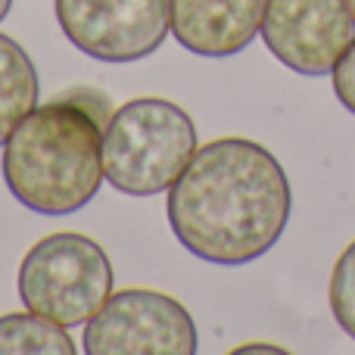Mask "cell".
I'll use <instances>...</instances> for the list:
<instances>
[{"label": "cell", "mask_w": 355, "mask_h": 355, "mask_svg": "<svg viewBox=\"0 0 355 355\" xmlns=\"http://www.w3.org/2000/svg\"><path fill=\"white\" fill-rule=\"evenodd\" d=\"M10 6H12V0H0V22L6 19V12H10Z\"/></svg>", "instance_id": "14"}, {"label": "cell", "mask_w": 355, "mask_h": 355, "mask_svg": "<svg viewBox=\"0 0 355 355\" xmlns=\"http://www.w3.org/2000/svg\"><path fill=\"white\" fill-rule=\"evenodd\" d=\"M346 6H349V10H352V16H355V0H346Z\"/></svg>", "instance_id": "15"}, {"label": "cell", "mask_w": 355, "mask_h": 355, "mask_svg": "<svg viewBox=\"0 0 355 355\" xmlns=\"http://www.w3.org/2000/svg\"><path fill=\"white\" fill-rule=\"evenodd\" d=\"M100 106V103H97ZM91 97L35 106L3 144L6 190L35 215H72L97 196L103 178V116Z\"/></svg>", "instance_id": "2"}, {"label": "cell", "mask_w": 355, "mask_h": 355, "mask_svg": "<svg viewBox=\"0 0 355 355\" xmlns=\"http://www.w3.org/2000/svg\"><path fill=\"white\" fill-rule=\"evenodd\" d=\"M331 312L337 324L355 340V240L340 252L331 275Z\"/></svg>", "instance_id": "11"}, {"label": "cell", "mask_w": 355, "mask_h": 355, "mask_svg": "<svg viewBox=\"0 0 355 355\" xmlns=\"http://www.w3.org/2000/svg\"><path fill=\"white\" fill-rule=\"evenodd\" d=\"M331 78H334V94H337V100L355 116V41L343 50L337 66L331 69Z\"/></svg>", "instance_id": "12"}, {"label": "cell", "mask_w": 355, "mask_h": 355, "mask_svg": "<svg viewBox=\"0 0 355 355\" xmlns=\"http://www.w3.org/2000/svg\"><path fill=\"white\" fill-rule=\"evenodd\" d=\"M16 284L25 309L62 327H78L110 300L112 265L97 240L72 231L50 234L22 256Z\"/></svg>", "instance_id": "4"}, {"label": "cell", "mask_w": 355, "mask_h": 355, "mask_svg": "<svg viewBox=\"0 0 355 355\" xmlns=\"http://www.w3.org/2000/svg\"><path fill=\"white\" fill-rule=\"evenodd\" d=\"M37 72L31 56L12 37L0 35V147L16 125L37 106Z\"/></svg>", "instance_id": "9"}, {"label": "cell", "mask_w": 355, "mask_h": 355, "mask_svg": "<svg viewBox=\"0 0 355 355\" xmlns=\"http://www.w3.org/2000/svg\"><path fill=\"white\" fill-rule=\"evenodd\" d=\"M87 355H193L200 334L190 312L159 290L110 293L85 324Z\"/></svg>", "instance_id": "5"}, {"label": "cell", "mask_w": 355, "mask_h": 355, "mask_svg": "<svg viewBox=\"0 0 355 355\" xmlns=\"http://www.w3.org/2000/svg\"><path fill=\"white\" fill-rule=\"evenodd\" d=\"M265 6L268 0H168L172 35L190 53L225 60L262 31Z\"/></svg>", "instance_id": "8"}, {"label": "cell", "mask_w": 355, "mask_h": 355, "mask_svg": "<svg viewBox=\"0 0 355 355\" xmlns=\"http://www.w3.org/2000/svg\"><path fill=\"white\" fill-rule=\"evenodd\" d=\"M293 209L277 156L246 137L196 147L168 187V225L190 256L209 265H250L284 237Z\"/></svg>", "instance_id": "1"}, {"label": "cell", "mask_w": 355, "mask_h": 355, "mask_svg": "<svg viewBox=\"0 0 355 355\" xmlns=\"http://www.w3.org/2000/svg\"><path fill=\"white\" fill-rule=\"evenodd\" d=\"M234 352H237V355H243V352H275V355H284L287 349H284V346H271V343H246V346H237Z\"/></svg>", "instance_id": "13"}, {"label": "cell", "mask_w": 355, "mask_h": 355, "mask_svg": "<svg viewBox=\"0 0 355 355\" xmlns=\"http://www.w3.org/2000/svg\"><path fill=\"white\" fill-rule=\"evenodd\" d=\"M53 10L72 47L112 66L147 60L172 28L168 0H53Z\"/></svg>", "instance_id": "6"}, {"label": "cell", "mask_w": 355, "mask_h": 355, "mask_svg": "<svg viewBox=\"0 0 355 355\" xmlns=\"http://www.w3.org/2000/svg\"><path fill=\"white\" fill-rule=\"evenodd\" d=\"M262 41L287 69L318 78L355 41V16L346 0H268Z\"/></svg>", "instance_id": "7"}, {"label": "cell", "mask_w": 355, "mask_h": 355, "mask_svg": "<svg viewBox=\"0 0 355 355\" xmlns=\"http://www.w3.org/2000/svg\"><path fill=\"white\" fill-rule=\"evenodd\" d=\"M0 355H75V343L62 324L28 309L0 318Z\"/></svg>", "instance_id": "10"}, {"label": "cell", "mask_w": 355, "mask_h": 355, "mask_svg": "<svg viewBox=\"0 0 355 355\" xmlns=\"http://www.w3.org/2000/svg\"><path fill=\"white\" fill-rule=\"evenodd\" d=\"M193 153V119L162 97L128 100L103 128V178L128 196L168 190Z\"/></svg>", "instance_id": "3"}]
</instances>
